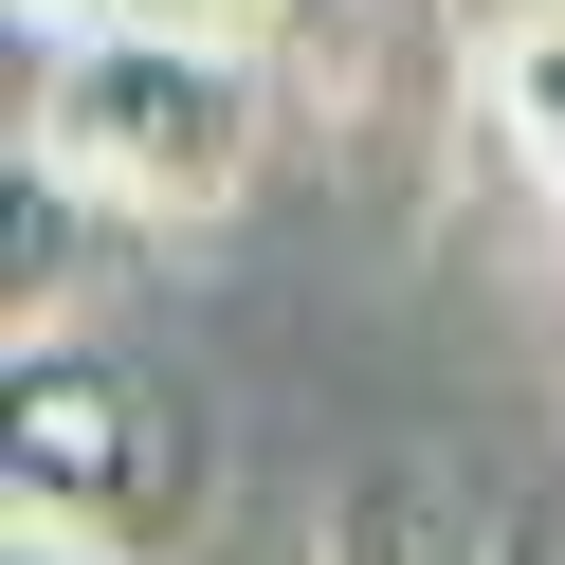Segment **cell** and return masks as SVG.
<instances>
[{"mask_svg":"<svg viewBox=\"0 0 565 565\" xmlns=\"http://www.w3.org/2000/svg\"><path fill=\"white\" fill-rule=\"evenodd\" d=\"M256 147H274V55H201V38H38L19 164L92 183L128 237H201V220H237Z\"/></svg>","mask_w":565,"mask_h":565,"instance_id":"6da1fadb","label":"cell"},{"mask_svg":"<svg viewBox=\"0 0 565 565\" xmlns=\"http://www.w3.org/2000/svg\"><path fill=\"white\" fill-rule=\"evenodd\" d=\"M0 475H19V529H55V547L183 565L201 492H220V438H201V402H164L110 347H19V438H0Z\"/></svg>","mask_w":565,"mask_h":565,"instance_id":"7a4b0ae2","label":"cell"},{"mask_svg":"<svg viewBox=\"0 0 565 565\" xmlns=\"http://www.w3.org/2000/svg\"><path fill=\"white\" fill-rule=\"evenodd\" d=\"M110 201L92 183H55V164H19V256H0V292H19V347H74V292L110 274Z\"/></svg>","mask_w":565,"mask_h":565,"instance_id":"3957f363","label":"cell"},{"mask_svg":"<svg viewBox=\"0 0 565 565\" xmlns=\"http://www.w3.org/2000/svg\"><path fill=\"white\" fill-rule=\"evenodd\" d=\"M38 38H201V55H292V38H347L365 0H19Z\"/></svg>","mask_w":565,"mask_h":565,"instance_id":"277c9868","label":"cell"},{"mask_svg":"<svg viewBox=\"0 0 565 565\" xmlns=\"http://www.w3.org/2000/svg\"><path fill=\"white\" fill-rule=\"evenodd\" d=\"M310 565H511V547H492V529L456 511V492L419 475V456H383V475L329 511V547H310Z\"/></svg>","mask_w":565,"mask_h":565,"instance_id":"5b68a950","label":"cell"},{"mask_svg":"<svg viewBox=\"0 0 565 565\" xmlns=\"http://www.w3.org/2000/svg\"><path fill=\"white\" fill-rule=\"evenodd\" d=\"M475 74H492V128H511V164L547 183V220H565V0H511Z\"/></svg>","mask_w":565,"mask_h":565,"instance_id":"8992f818","label":"cell"},{"mask_svg":"<svg viewBox=\"0 0 565 565\" xmlns=\"http://www.w3.org/2000/svg\"><path fill=\"white\" fill-rule=\"evenodd\" d=\"M19 565H92V547H55V529H19Z\"/></svg>","mask_w":565,"mask_h":565,"instance_id":"52a82bcc","label":"cell"},{"mask_svg":"<svg viewBox=\"0 0 565 565\" xmlns=\"http://www.w3.org/2000/svg\"><path fill=\"white\" fill-rule=\"evenodd\" d=\"M511 565H547V547H511Z\"/></svg>","mask_w":565,"mask_h":565,"instance_id":"ba28073f","label":"cell"}]
</instances>
